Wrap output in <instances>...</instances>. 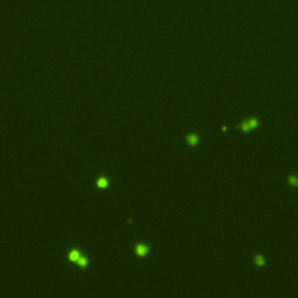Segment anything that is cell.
Masks as SVG:
<instances>
[{
  "label": "cell",
  "mask_w": 298,
  "mask_h": 298,
  "mask_svg": "<svg viewBox=\"0 0 298 298\" xmlns=\"http://www.w3.org/2000/svg\"><path fill=\"white\" fill-rule=\"evenodd\" d=\"M257 126V120H255V119H252V120H249V121H246V123H242V129L245 132L249 131V129H252V128H255Z\"/></svg>",
  "instance_id": "obj_1"
},
{
  "label": "cell",
  "mask_w": 298,
  "mask_h": 298,
  "mask_svg": "<svg viewBox=\"0 0 298 298\" xmlns=\"http://www.w3.org/2000/svg\"><path fill=\"white\" fill-rule=\"evenodd\" d=\"M148 252V248L144 245H139L136 247V253L139 255H146Z\"/></svg>",
  "instance_id": "obj_2"
},
{
  "label": "cell",
  "mask_w": 298,
  "mask_h": 298,
  "mask_svg": "<svg viewBox=\"0 0 298 298\" xmlns=\"http://www.w3.org/2000/svg\"><path fill=\"white\" fill-rule=\"evenodd\" d=\"M79 256H80V254H79L78 250H72V252L70 253V255H69V259H70L71 261L77 262V260L79 259Z\"/></svg>",
  "instance_id": "obj_3"
},
{
  "label": "cell",
  "mask_w": 298,
  "mask_h": 298,
  "mask_svg": "<svg viewBox=\"0 0 298 298\" xmlns=\"http://www.w3.org/2000/svg\"><path fill=\"white\" fill-rule=\"evenodd\" d=\"M188 142L191 144H196L198 142V138L196 135H190V136H188Z\"/></svg>",
  "instance_id": "obj_4"
},
{
  "label": "cell",
  "mask_w": 298,
  "mask_h": 298,
  "mask_svg": "<svg viewBox=\"0 0 298 298\" xmlns=\"http://www.w3.org/2000/svg\"><path fill=\"white\" fill-rule=\"evenodd\" d=\"M77 263H78L79 265H82V267H84V265H86L88 264V260H86V257H83V256H79V259L77 260Z\"/></svg>",
  "instance_id": "obj_5"
},
{
  "label": "cell",
  "mask_w": 298,
  "mask_h": 298,
  "mask_svg": "<svg viewBox=\"0 0 298 298\" xmlns=\"http://www.w3.org/2000/svg\"><path fill=\"white\" fill-rule=\"evenodd\" d=\"M98 186L99 188H106L107 186V181H106L105 178H100L98 181Z\"/></svg>",
  "instance_id": "obj_6"
},
{
  "label": "cell",
  "mask_w": 298,
  "mask_h": 298,
  "mask_svg": "<svg viewBox=\"0 0 298 298\" xmlns=\"http://www.w3.org/2000/svg\"><path fill=\"white\" fill-rule=\"evenodd\" d=\"M256 263L257 264H264V260H263V257L262 256H256Z\"/></svg>",
  "instance_id": "obj_7"
},
{
  "label": "cell",
  "mask_w": 298,
  "mask_h": 298,
  "mask_svg": "<svg viewBox=\"0 0 298 298\" xmlns=\"http://www.w3.org/2000/svg\"><path fill=\"white\" fill-rule=\"evenodd\" d=\"M290 183H291V184H293V185H298L297 177H291V178H290Z\"/></svg>",
  "instance_id": "obj_8"
}]
</instances>
